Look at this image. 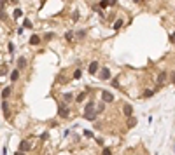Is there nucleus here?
<instances>
[{
  "label": "nucleus",
  "mask_w": 175,
  "mask_h": 155,
  "mask_svg": "<svg viewBox=\"0 0 175 155\" xmlns=\"http://www.w3.org/2000/svg\"><path fill=\"white\" fill-rule=\"evenodd\" d=\"M30 44H32V45H39V44H40V38H39L37 35H33V37L30 38Z\"/></svg>",
  "instance_id": "9b49d317"
},
{
  "label": "nucleus",
  "mask_w": 175,
  "mask_h": 155,
  "mask_svg": "<svg viewBox=\"0 0 175 155\" xmlns=\"http://www.w3.org/2000/svg\"><path fill=\"white\" fill-rule=\"evenodd\" d=\"M88 72H89L91 75H95V73L98 72V63H96V61H93V63L89 65V68H88Z\"/></svg>",
  "instance_id": "39448f33"
},
{
  "label": "nucleus",
  "mask_w": 175,
  "mask_h": 155,
  "mask_svg": "<svg viewBox=\"0 0 175 155\" xmlns=\"http://www.w3.org/2000/svg\"><path fill=\"white\" fill-rule=\"evenodd\" d=\"M84 117H86L88 120H95L96 112H95V105H93V103H89V105H88V108H86V112H84Z\"/></svg>",
  "instance_id": "f257e3e1"
},
{
  "label": "nucleus",
  "mask_w": 175,
  "mask_h": 155,
  "mask_svg": "<svg viewBox=\"0 0 175 155\" xmlns=\"http://www.w3.org/2000/svg\"><path fill=\"white\" fill-rule=\"evenodd\" d=\"M82 99H84V94H79V96H77V103H81Z\"/></svg>",
  "instance_id": "6ab92c4d"
},
{
  "label": "nucleus",
  "mask_w": 175,
  "mask_h": 155,
  "mask_svg": "<svg viewBox=\"0 0 175 155\" xmlns=\"http://www.w3.org/2000/svg\"><path fill=\"white\" fill-rule=\"evenodd\" d=\"M121 26H123V21H121V19H119V21H117V23H116V24H114V30H119V28H121Z\"/></svg>",
  "instance_id": "2eb2a0df"
},
{
  "label": "nucleus",
  "mask_w": 175,
  "mask_h": 155,
  "mask_svg": "<svg viewBox=\"0 0 175 155\" xmlns=\"http://www.w3.org/2000/svg\"><path fill=\"white\" fill-rule=\"evenodd\" d=\"M135 124H137V120H135V119H133V120H130V122H128V127H133V126H135Z\"/></svg>",
  "instance_id": "f3484780"
},
{
  "label": "nucleus",
  "mask_w": 175,
  "mask_h": 155,
  "mask_svg": "<svg viewBox=\"0 0 175 155\" xmlns=\"http://www.w3.org/2000/svg\"><path fill=\"white\" fill-rule=\"evenodd\" d=\"M72 38H74V33H72V31H68V33H67V40H68V42H72Z\"/></svg>",
  "instance_id": "dca6fc26"
},
{
  "label": "nucleus",
  "mask_w": 175,
  "mask_h": 155,
  "mask_svg": "<svg viewBox=\"0 0 175 155\" xmlns=\"http://www.w3.org/2000/svg\"><path fill=\"white\" fill-rule=\"evenodd\" d=\"M9 94H11V87H5V89H4V91H2V98H4V99H5V98H7V96H9Z\"/></svg>",
  "instance_id": "ddd939ff"
},
{
  "label": "nucleus",
  "mask_w": 175,
  "mask_h": 155,
  "mask_svg": "<svg viewBox=\"0 0 175 155\" xmlns=\"http://www.w3.org/2000/svg\"><path fill=\"white\" fill-rule=\"evenodd\" d=\"M18 77H19V70H14V72L11 73V80H12V82H16V80H18Z\"/></svg>",
  "instance_id": "f8f14e48"
},
{
  "label": "nucleus",
  "mask_w": 175,
  "mask_h": 155,
  "mask_svg": "<svg viewBox=\"0 0 175 155\" xmlns=\"http://www.w3.org/2000/svg\"><path fill=\"white\" fill-rule=\"evenodd\" d=\"M25 66H26V59H25V58L21 56V58L18 59V68H19V70H23Z\"/></svg>",
  "instance_id": "1a4fd4ad"
},
{
  "label": "nucleus",
  "mask_w": 175,
  "mask_h": 155,
  "mask_svg": "<svg viewBox=\"0 0 175 155\" xmlns=\"http://www.w3.org/2000/svg\"><path fill=\"white\" fill-rule=\"evenodd\" d=\"M19 16H21V10H19V9H18V10H16V12H14V17H19Z\"/></svg>",
  "instance_id": "aec40b11"
},
{
  "label": "nucleus",
  "mask_w": 175,
  "mask_h": 155,
  "mask_svg": "<svg viewBox=\"0 0 175 155\" xmlns=\"http://www.w3.org/2000/svg\"><path fill=\"white\" fill-rule=\"evenodd\" d=\"M102 99H103V103H112V101H114V96H112L109 91H103V92H102Z\"/></svg>",
  "instance_id": "7ed1b4c3"
},
{
  "label": "nucleus",
  "mask_w": 175,
  "mask_h": 155,
  "mask_svg": "<svg viewBox=\"0 0 175 155\" xmlns=\"http://www.w3.org/2000/svg\"><path fill=\"white\" fill-rule=\"evenodd\" d=\"M74 77H75V79H79V77H81V70H75V73H74Z\"/></svg>",
  "instance_id": "a211bd4d"
},
{
  "label": "nucleus",
  "mask_w": 175,
  "mask_h": 155,
  "mask_svg": "<svg viewBox=\"0 0 175 155\" xmlns=\"http://www.w3.org/2000/svg\"><path fill=\"white\" fill-rule=\"evenodd\" d=\"M100 79H102V80H109V79H110V70H109V68H103V70L100 72Z\"/></svg>",
  "instance_id": "20e7f679"
},
{
  "label": "nucleus",
  "mask_w": 175,
  "mask_h": 155,
  "mask_svg": "<svg viewBox=\"0 0 175 155\" xmlns=\"http://www.w3.org/2000/svg\"><path fill=\"white\" fill-rule=\"evenodd\" d=\"M30 148H32V141L30 140H23L19 143V152H28Z\"/></svg>",
  "instance_id": "f03ea898"
},
{
  "label": "nucleus",
  "mask_w": 175,
  "mask_h": 155,
  "mask_svg": "<svg viewBox=\"0 0 175 155\" xmlns=\"http://www.w3.org/2000/svg\"><path fill=\"white\" fill-rule=\"evenodd\" d=\"M72 99H74V98H72V94H65L61 101H63V105H68V103H72Z\"/></svg>",
  "instance_id": "9d476101"
},
{
  "label": "nucleus",
  "mask_w": 175,
  "mask_h": 155,
  "mask_svg": "<svg viewBox=\"0 0 175 155\" xmlns=\"http://www.w3.org/2000/svg\"><path fill=\"white\" fill-rule=\"evenodd\" d=\"M165 80H167V73L163 72V73L160 75V79H158V82H160V84H165Z\"/></svg>",
  "instance_id": "4468645a"
},
{
  "label": "nucleus",
  "mask_w": 175,
  "mask_h": 155,
  "mask_svg": "<svg viewBox=\"0 0 175 155\" xmlns=\"http://www.w3.org/2000/svg\"><path fill=\"white\" fill-rule=\"evenodd\" d=\"M18 155H23V152H19V154H18Z\"/></svg>",
  "instance_id": "5701e85b"
},
{
  "label": "nucleus",
  "mask_w": 175,
  "mask_h": 155,
  "mask_svg": "<svg viewBox=\"0 0 175 155\" xmlns=\"http://www.w3.org/2000/svg\"><path fill=\"white\" fill-rule=\"evenodd\" d=\"M103 155H110V150H109V148H105V150H103Z\"/></svg>",
  "instance_id": "412c9836"
},
{
  "label": "nucleus",
  "mask_w": 175,
  "mask_h": 155,
  "mask_svg": "<svg viewBox=\"0 0 175 155\" xmlns=\"http://www.w3.org/2000/svg\"><path fill=\"white\" fill-rule=\"evenodd\" d=\"M172 40H174V42H175V33H174V35H172Z\"/></svg>",
  "instance_id": "4be33fe9"
},
{
  "label": "nucleus",
  "mask_w": 175,
  "mask_h": 155,
  "mask_svg": "<svg viewBox=\"0 0 175 155\" xmlns=\"http://www.w3.org/2000/svg\"><path fill=\"white\" fill-rule=\"evenodd\" d=\"M2 110H4V117H5V119H9V117H11V112H9V106H7V103H5V101L2 103Z\"/></svg>",
  "instance_id": "423d86ee"
},
{
  "label": "nucleus",
  "mask_w": 175,
  "mask_h": 155,
  "mask_svg": "<svg viewBox=\"0 0 175 155\" xmlns=\"http://www.w3.org/2000/svg\"><path fill=\"white\" fill-rule=\"evenodd\" d=\"M123 110H124V115H126V117H131V113H133V108H131L130 105H124V106H123Z\"/></svg>",
  "instance_id": "0eeeda50"
},
{
  "label": "nucleus",
  "mask_w": 175,
  "mask_h": 155,
  "mask_svg": "<svg viewBox=\"0 0 175 155\" xmlns=\"http://www.w3.org/2000/svg\"><path fill=\"white\" fill-rule=\"evenodd\" d=\"M58 113H60V117H63V119H67V117H68V108H67V106H61Z\"/></svg>",
  "instance_id": "6e6552de"
}]
</instances>
